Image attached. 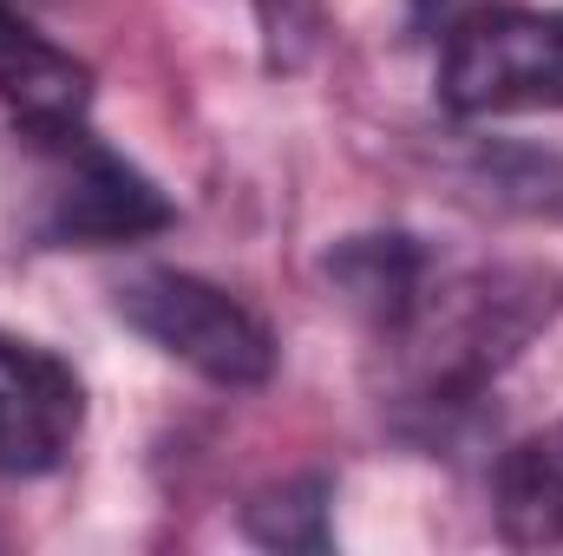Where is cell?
Returning <instances> with one entry per match:
<instances>
[{
  "instance_id": "1",
  "label": "cell",
  "mask_w": 563,
  "mask_h": 556,
  "mask_svg": "<svg viewBox=\"0 0 563 556\" xmlns=\"http://www.w3.org/2000/svg\"><path fill=\"white\" fill-rule=\"evenodd\" d=\"M558 314V281L544 269H465L445 276L420 263L407 294L374 321L387 347H400V374L420 407H465L544 321Z\"/></svg>"
},
{
  "instance_id": "2",
  "label": "cell",
  "mask_w": 563,
  "mask_h": 556,
  "mask_svg": "<svg viewBox=\"0 0 563 556\" xmlns=\"http://www.w3.org/2000/svg\"><path fill=\"white\" fill-rule=\"evenodd\" d=\"M33 151V230L46 243H132L170 223V203L119 151L86 132V119L20 125Z\"/></svg>"
},
{
  "instance_id": "3",
  "label": "cell",
  "mask_w": 563,
  "mask_h": 556,
  "mask_svg": "<svg viewBox=\"0 0 563 556\" xmlns=\"http://www.w3.org/2000/svg\"><path fill=\"white\" fill-rule=\"evenodd\" d=\"M439 99L465 119L563 112V7H472L445 26Z\"/></svg>"
},
{
  "instance_id": "4",
  "label": "cell",
  "mask_w": 563,
  "mask_h": 556,
  "mask_svg": "<svg viewBox=\"0 0 563 556\" xmlns=\"http://www.w3.org/2000/svg\"><path fill=\"white\" fill-rule=\"evenodd\" d=\"M119 314L157 354L184 360L190 374H203L217 387H263L276 374L269 327L236 294H223L217 281L177 276V269H144L119 288Z\"/></svg>"
},
{
  "instance_id": "5",
  "label": "cell",
  "mask_w": 563,
  "mask_h": 556,
  "mask_svg": "<svg viewBox=\"0 0 563 556\" xmlns=\"http://www.w3.org/2000/svg\"><path fill=\"white\" fill-rule=\"evenodd\" d=\"M86 419V393L73 367L33 341L0 334V478L53 471Z\"/></svg>"
},
{
  "instance_id": "6",
  "label": "cell",
  "mask_w": 563,
  "mask_h": 556,
  "mask_svg": "<svg viewBox=\"0 0 563 556\" xmlns=\"http://www.w3.org/2000/svg\"><path fill=\"white\" fill-rule=\"evenodd\" d=\"M492 518H498V537L518 551H558L563 544V419L518 438L498 458Z\"/></svg>"
},
{
  "instance_id": "7",
  "label": "cell",
  "mask_w": 563,
  "mask_h": 556,
  "mask_svg": "<svg viewBox=\"0 0 563 556\" xmlns=\"http://www.w3.org/2000/svg\"><path fill=\"white\" fill-rule=\"evenodd\" d=\"M0 99L13 105L20 125H53V119H86L92 79L73 53L40 40L7 0H0Z\"/></svg>"
},
{
  "instance_id": "8",
  "label": "cell",
  "mask_w": 563,
  "mask_h": 556,
  "mask_svg": "<svg viewBox=\"0 0 563 556\" xmlns=\"http://www.w3.org/2000/svg\"><path fill=\"white\" fill-rule=\"evenodd\" d=\"M328 504H321V485H288L276 498L250 504V531L263 544H282V551H328Z\"/></svg>"
},
{
  "instance_id": "9",
  "label": "cell",
  "mask_w": 563,
  "mask_h": 556,
  "mask_svg": "<svg viewBox=\"0 0 563 556\" xmlns=\"http://www.w3.org/2000/svg\"><path fill=\"white\" fill-rule=\"evenodd\" d=\"M472 7H485V0H413V20H426V26H452V20L472 13Z\"/></svg>"
}]
</instances>
